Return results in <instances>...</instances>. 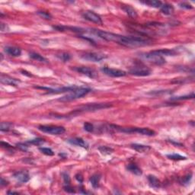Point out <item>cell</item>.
Instances as JSON below:
<instances>
[{
    "instance_id": "44",
    "label": "cell",
    "mask_w": 195,
    "mask_h": 195,
    "mask_svg": "<svg viewBox=\"0 0 195 195\" xmlns=\"http://www.w3.org/2000/svg\"><path fill=\"white\" fill-rule=\"evenodd\" d=\"M21 73L23 75H26V76H32L31 74H28V73H27L26 71H21Z\"/></svg>"
},
{
    "instance_id": "13",
    "label": "cell",
    "mask_w": 195,
    "mask_h": 195,
    "mask_svg": "<svg viewBox=\"0 0 195 195\" xmlns=\"http://www.w3.org/2000/svg\"><path fill=\"white\" fill-rule=\"evenodd\" d=\"M0 82L2 84L12 85V86H17L18 83H20L19 80L3 74H2L1 77H0Z\"/></svg>"
},
{
    "instance_id": "24",
    "label": "cell",
    "mask_w": 195,
    "mask_h": 195,
    "mask_svg": "<svg viewBox=\"0 0 195 195\" xmlns=\"http://www.w3.org/2000/svg\"><path fill=\"white\" fill-rule=\"evenodd\" d=\"M143 4L147 5V6H150V7L153 8H161V6H162L163 3L161 1H157V0H147V1L141 2Z\"/></svg>"
},
{
    "instance_id": "43",
    "label": "cell",
    "mask_w": 195,
    "mask_h": 195,
    "mask_svg": "<svg viewBox=\"0 0 195 195\" xmlns=\"http://www.w3.org/2000/svg\"><path fill=\"white\" fill-rule=\"evenodd\" d=\"M7 194H19V193L18 192H16V191H8L7 192Z\"/></svg>"
},
{
    "instance_id": "22",
    "label": "cell",
    "mask_w": 195,
    "mask_h": 195,
    "mask_svg": "<svg viewBox=\"0 0 195 195\" xmlns=\"http://www.w3.org/2000/svg\"><path fill=\"white\" fill-rule=\"evenodd\" d=\"M100 180H101V174H95L92 176H91L89 181L92 187H93L94 188H99Z\"/></svg>"
},
{
    "instance_id": "42",
    "label": "cell",
    "mask_w": 195,
    "mask_h": 195,
    "mask_svg": "<svg viewBox=\"0 0 195 195\" xmlns=\"http://www.w3.org/2000/svg\"><path fill=\"white\" fill-rule=\"evenodd\" d=\"M0 184H1L2 187H4V186H6L8 184V181L6 180H5L3 178H1V182H0Z\"/></svg>"
},
{
    "instance_id": "21",
    "label": "cell",
    "mask_w": 195,
    "mask_h": 195,
    "mask_svg": "<svg viewBox=\"0 0 195 195\" xmlns=\"http://www.w3.org/2000/svg\"><path fill=\"white\" fill-rule=\"evenodd\" d=\"M123 10L126 13L128 16H130L132 18H136L137 17V12L136 10L131 6H123Z\"/></svg>"
},
{
    "instance_id": "5",
    "label": "cell",
    "mask_w": 195,
    "mask_h": 195,
    "mask_svg": "<svg viewBox=\"0 0 195 195\" xmlns=\"http://www.w3.org/2000/svg\"><path fill=\"white\" fill-rule=\"evenodd\" d=\"M141 56L148 62L153 63L155 65H158V66H162L165 63V59L163 56L154 54L152 51H150V53L141 54Z\"/></svg>"
},
{
    "instance_id": "7",
    "label": "cell",
    "mask_w": 195,
    "mask_h": 195,
    "mask_svg": "<svg viewBox=\"0 0 195 195\" xmlns=\"http://www.w3.org/2000/svg\"><path fill=\"white\" fill-rule=\"evenodd\" d=\"M81 57L83 59H85L87 61H90V62H100L102 59H105L106 56L103 54H100V53H95V52H87L83 54L81 56Z\"/></svg>"
},
{
    "instance_id": "25",
    "label": "cell",
    "mask_w": 195,
    "mask_h": 195,
    "mask_svg": "<svg viewBox=\"0 0 195 195\" xmlns=\"http://www.w3.org/2000/svg\"><path fill=\"white\" fill-rule=\"evenodd\" d=\"M13 124L10 122H2L0 124V131L2 132H8L12 128Z\"/></svg>"
},
{
    "instance_id": "17",
    "label": "cell",
    "mask_w": 195,
    "mask_h": 195,
    "mask_svg": "<svg viewBox=\"0 0 195 195\" xmlns=\"http://www.w3.org/2000/svg\"><path fill=\"white\" fill-rule=\"evenodd\" d=\"M5 52L12 56H19L21 54V50L17 47H5Z\"/></svg>"
},
{
    "instance_id": "2",
    "label": "cell",
    "mask_w": 195,
    "mask_h": 195,
    "mask_svg": "<svg viewBox=\"0 0 195 195\" xmlns=\"http://www.w3.org/2000/svg\"><path fill=\"white\" fill-rule=\"evenodd\" d=\"M112 105L108 103H92V104H88L81 107H78V109H75L73 112L70 114V115H78V114H81L83 112H95V111L101 110V109H105L108 108V107H112Z\"/></svg>"
},
{
    "instance_id": "3",
    "label": "cell",
    "mask_w": 195,
    "mask_h": 195,
    "mask_svg": "<svg viewBox=\"0 0 195 195\" xmlns=\"http://www.w3.org/2000/svg\"><path fill=\"white\" fill-rule=\"evenodd\" d=\"M38 130L43 133L51 135H61L66 132V129L63 126L54 125H40L38 126Z\"/></svg>"
},
{
    "instance_id": "40",
    "label": "cell",
    "mask_w": 195,
    "mask_h": 195,
    "mask_svg": "<svg viewBox=\"0 0 195 195\" xmlns=\"http://www.w3.org/2000/svg\"><path fill=\"white\" fill-rule=\"evenodd\" d=\"M75 177H76V179L79 183H81V184H82V183L83 182V175H82L81 174H79V173L76 174Z\"/></svg>"
},
{
    "instance_id": "16",
    "label": "cell",
    "mask_w": 195,
    "mask_h": 195,
    "mask_svg": "<svg viewBox=\"0 0 195 195\" xmlns=\"http://www.w3.org/2000/svg\"><path fill=\"white\" fill-rule=\"evenodd\" d=\"M126 170L128 172H131V173L135 174V175H137V176H140L143 174V171L141 170V169L136 165V164H133V163H131V164H128L126 167Z\"/></svg>"
},
{
    "instance_id": "14",
    "label": "cell",
    "mask_w": 195,
    "mask_h": 195,
    "mask_svg": "<svg viewBox=\"0 0 195 195\" xmlns=\"http://www.w3.org/2000/svg\"><path fill=\"white\" fill-rule=\"evenodd\" d=\"M67 141L72 145H75V146L83 147V148L84 149L88 148V144L83 139V138H80V137L72 138V139L68 140Z\"/></svg>"
},
{
    "instance_id": "28",
    "label": "cell",
    "mask_w": 195,
    "mask_h": 195,
    "mask_svg": "<svg viewBox=\"0 0 195 195\" xmlns=\"http://www.w3.org/2000/svg\"><path fill=\"white\" fill-rule=\"evenodd\" d=\"M98 150L100 151V153L104 155H111V154L114 152V150H113L112 148H111V147H108V146H100L98 148Z\"/></svg>"
},
{
    "instance_id": "18",
    "label": "cell",
    "mask_w": 195,
    "mask_h": 195,
    "mask_svg": "<svg viewBox=\"0 0 195 195\" xmlns=\"http://www.w3.org/2000/svg\"><path fill=\"white\" fill-rule=\"evenodd\" d=\"M131 146L133 150H135V151L138 152V153H147V152L150 151V150H151V147H150V146L137 144V143H133V144L131 145Z\"/></svg>"
},
{
    "instance_id": "20",
    "label": "cell",
    "mask_w": 195,
    "mask_h": 195,
    "mask_svg": "<svg viewBox=\"0 0 195 195\" xmlns=\"http://www.w3.org/2000/svg\"><path fill=\"white\" fill-rule=\"evenodd\" d=\"M147 179H148L149 183H150V185L151 186L152 188H159L160 187L161 185L160 181L159 180L155 175L150 174V175H148V177H147Z\"/></svg>"
},
{
    "instance_id": "10",
    "label": "cell",
    "mask_w": 195,
    "mask_h": 195,
    "mask_svg": "<svg viewBox=\"0 0 195 195\" xmlns=\"http://www.w3.org/2000/svg\"><path fill=\"white\" fill-rule=\"evenodd\" d=\"M37 88H40V89L47 90L49 93L56 94V93H63V92H69L71 91L76 89L77 86H69V87H63V88H47V87H36Z\"/></svg>"
},
{
    "instance_id": "29",
    "label": "cell",
    "mask_w": 195,
    "mask_h": 195,
    "mask_svg": "<svg viewBox=\"0 0 195 195\" xmlns=\"http://www.w3.org/2000/svg\"><path fill=\"white\" fill-rule=\"evenodd\" d=\"M56 56H57V57L59 58L61 61H63V62H68V61L71 59V55L66 52L60 53V54H57Z\"/></svg>"
},
{
    "instance_id": "19",
    "label": "cell",
    "mask_w": 195,
    "mask_h": 195,
    "mask_svg": "<svg viewBox=\"0 0 195 195\" xmlns=\"http://www.w3.org/2000/svg\"><path fill=\"white\" fill-rule=\"evenodd\" d=\"M160 11L163 15H171L174 13V8L172 5L165 3V4H162V6H161Z\"/></svg>"
},
{
    "instance_id": "33",
    "label": "cell",
    "mask_w": 195,
    "mask_h": 195,
    "mask_svg": "<svg viewBox=\"0 0 195 195\" xmlns=\"http://www.w3.org/2000/svg\"><path fill=\"white\" fill-rule=\"evenodd\" d=\"M37 15H40V17H42L43 18L47 20H50L52 18V15L50 14L49 12H47L44 11H38L37 12Z\"/></svg>"
},
{
    "instance_id": "39",
    "label": "cell",
    "mask_w": 195,
    "mask_h": 195,
    "mask_svg": "<svg viewBox=\"0 0 195 195\" xmlns=\"http://www.w3.org/2000/svg\"><path fill=\"white\" fill-rule=\"evenodd\" d=\"M1 146L2 147H3V148L6 149V150H13V149H14V147L12 146V145L8 144V143H6V142L3 141L1 142Z\"/></svg>"
},
{
    "instance_id": "15",
    "label": "cell",
    "mask_w": 195,
    "mask_h": 195,
    "mask_svg": "<svg viewBox=\"0 0 195 195\" xmlns=\"http://www.w3.org/2000/svg\"><path fill=\"white\" fill-rule=\"evenodd\" d=\"M152 52L155 54H158L161 56H175L177 54L174 50H169V49H160L156 50H153Z\"/></svg>"
},
{
    "instance_id": "38",
    "label": "cell",
    "mask_w": 195,
    "mask_h": 195,
    "mask_svg": "<svg viewBox=\"0 0 195 195\" xmlns=\"http://www.w3.org/2000/svg\"><path fill=\"white\" fill-rule=\"evenodd\" d=\"M179 6H180V8H184V9H192L193 8L192 6L188 2H181L179 4Z\"/></svg>"
},
{
    "instance_id": "4",
    "label": "cell",
    "mask_w": 195,
    "mask_h": 195,
    "mask_svg": "<svg viewBox=\"0 0 195 195\" xmlns=\"http://www.w3.org/2000/svg\"><path fill=\"white\" fill-rule=\"evenodd\" d=\"M130 74L136 76H148L152 74V70L143 64H138L133 66L129 71Z\"/></svg>"
},
{
    "instance_id": "37",
    "label": "cell",
    "mask_w": 195,
    "mask_h": 195,
    "mask_svg": "<svg viewBox=\"0 0 195 195\" xmlns=\"http://www.w3.org/2000/svg\"><path fill=\"white\" fill-rule=\"evenodd\" d=\"M62 176L65 184H70V181H71V180H70L69 174H67L66 172H63V173H62Z\"/></svg>"
},
{
    "instance_id": "12",
    "label": "cell",
    "mask_w": 195,
    "mask_h": 195,
    "mask_svg": "<svg viewBox=\"0 0 195 195\" xmlns=\"http://www.w3.org/2000/svg\"><path fill=\"white\" fill-rule=\"evenodd\" d=\"M139 133V134L144 135V136H153L155 135V132L153 130H150L149 128L146 127H132L131 129V133Z\"/></svg>"
},
{
    "instance_id": "9",
    "label": "cell",
    "mask_w": 195,
    "mask_h": 195,
    "mask_svg": "<svg viewBox=\"0 0 195 195\" xmlns=\"http://www.w3.org/2000/svg\"><path fill=\"white\" fill-rule=\"evenodd\" d=\"M83 17L84 18V19L87 20L88 21L93 22V23L98 24V25H102L103 23L102 18H101L100 15H98L97 13L94 12L90 11V10L84 12L83 13Z\"/></svg>"
},
{
    "instance_id": "8",
    "label": "cell",
    "mask_w": 195,
    "mask_h": 195,
    "mask_svg": "<svg viewBox=\"0 0 195 195\" xmlns=\"http://www.w3.org/2000/svg\"><path fill=\"white\" fill-rule=\"evenodd\" d=\"M73 69L77 73H79L81 74L88 76V78H95L98 77L97 72L94 69L88 67V66H76Z\"/></svg>"
},
{
    "instance_id": "31",
    "label": "cell",
    "mask_w": 195,
    "mask_h": 195,
    "mask_svg": "<svg viewBox=\"0 0 195 195\" xmlns=\"http://www.w3.org/2000/svg\"><path fill=\"white\" fill-rule=\"evenodd\" d=\"M39 150H40V151L43 154H44V155H46L52 156V155H54V151H53V150L50 148H46V147H40V148H39Z\"/></svg>"
},
{
    "instance_id": "1",
    "label": "cell",
    "mask_w": 195,
    "mask_h": 195,
    "mask_svg": "<svg viewBox=\"0 0 195 195\" xmlns=\"http://www.w3.org/2000/svg\"><path fill=\"white\" fill-rule=\"evenodd\" d=\"M91 88H84V87H77L76 89L71 91L69 93L66 94L64 96L61 97L60 98L58 99L59 102H68L71 101L76 100V99L81 98L87 94H88L91 92Z\"/></svg>"
},
{
    "instance_id": "41",
    "label": "cell",
    "mask_w": 195,
    "mask_h": 195,
    "mask_svg": "<svg viewBox=\"0 0 195 195\" xmlns=\"http://www.w3.org/2000/svg\"><path fill=\"white\" fill-rule=\"evenodd\" d=\"M6 30H8L7 25H6V24H4V23H2L1 24V31L2 32H6L7 31Z\"/></svg>"
},
{
    "instance_id": "32",
    "label": "cell",
    "mask_w": 195,
    "mask_h": 195,
    "mask_svg": "<svg viewBox=\"0 0 195 195\" xmlns=\"http://www.w3.org/2000/svg\"><path fill=\"white\" fill-rule=\"evenodd\" d=\"M84 129H85V131H86L87 132L89 133H93L94 131H95L94 125L89 122H85V124H84Z\"/></svg>"
},
{
    "instance_id": "34",
    "label": "cell",
    "mask_w": 195,
    "mask_h": 195,
    "mask_svg": "<svg viewBox=\"0 0 195 195\" xmlns=\"http://www.w3.org/2000/svg\"><path fill=\"white\" fill-rule=\"evenodd\" d=\"M44 143V140L42 139V138H36V139H33L31 140H29V141L27 142V143H30V144H33V145H38L42 144V143Z\"/></svg>"
},
{
    "instance_id": "30",
    "label": "cell",
    "mask_w": 195,
    "mask_h": 195,
    "mask_svg": "<svg viewBox=\"0 0 195 195\" xmlns=\"http://www.w3.org/2000/svg\"><path fill=\"white\" fill-rule=\"evenodd\" d=\"M191 179H192V173H189L187 175L182 178V179L180 181V183L182 185H188L190 184V182H191Z\"/></svg>"
},
{
    "instance_id": "36",
    "label": "cell",
    "mask_w": 195,
    "mask_h": 195,
    "mask_svg": "<svg viewBox=\"0 0 195 195\" xmlns=\"http://www.w3.org/2000/svg\"><path fill=\"white\" fill-rule=\"evenodd\" d=\"M16 146H17V148H18L20 150H21V151L27 152L28 150V146H27L26 143H17Z\"/></svg>"
},
{
    "instance_id": "6",
    "label": "cell",
    "mask_w": 195,
    "mask_h": 195,
    "mask_svg": "<svg viewBox=\"0 0 195 195\" xmlns=\"http://www.w3.org/2000/svg\"><path fill=\"white\" fill-rule=\"evenodd\" d=\"M101 71L105 74L106 76L110 77H114V78H118V77H124L126 76L127 73L125 71L118 69H114V68L107 67V66H104L101 69Z\"/></svg>"
},
{
    "instance_id": "23",
    "label": "cell",
    "mask_w": 195,
    "mask_h": 195,
    "mask_svg": "<svg viewBox=\"0 0 195 195\" xmlns=\"http://www.w3.org/2000/svg\"><path fill=\"white\" fill-rule=\"evenodd\" d=\"M29 56H30L31 59H35V60L39 61V62L48 63V61H47V59H46L45 57H44L42 55H40V54H37V53L31 52L30 54H29Z\"/></svg>"
},
{
    "instance_id": "26",
    "label": "cell",
    "mask_w": 195,
    "mask_h": 195,
    "mask_svg": "<svg viewBox=\"0 0 195 195\" xmlns=\"http://www.w3.org/2000/svg\"><path fill=\"white\" fill-rule=\"evenodd\" d=\"M167 158L171 160L174 161H181V160H186L187 159V157L183 156V155H179L177 153H173V154H169V155H166Z\"/></svg>"
},
{
    "instance_id": "27",
    "label": "cell",
    "mask_w": 195,
    "mask_h": 195,
    "mask_svg": "<svg viewBox=\"0 0 195 195\" xmlns=\"http://www.w3.org/2000/svg\"><path fill=\"white\" fill-rule=\"evenodd\" d=\"M194 98V92H191V94L187 95H183V96H178L171 98L170 100L172 101H181V100H188V99H193Z\"/></svg>"
},
{
    "instance_id": "35",
    "label": "cell",
    "mask_w": 195,
    "mask_h": 195,
    "mask_svg": "<svg viewBox=\"0 0 195 195\" xmlns=\"http://www.w3.org/2000/svg\"><path fill=\"white\" fill-rule=\"evenodd\" d=\"M63 190H64L66 192L69 193V194H73V193H76L74 188L72 187L70 184H65L64 187H63Z\"/></svg>"
},
{
    "instance_id": "11",
    "label": "cell",
    "mask_w": 195,
    "mask_h": 195,
    "mask_svg": "<svg viewBox=\"0 0 195 195\" xmlns=\"http://www.w3.org/2000/svg\"><path fill=\"white\" fill-rule=\"evenodd\" d=\"M14 178L18 182L26 183L28 182L30 179V175L27 171H20V172H16L13 174Z\"/></svg>"
}]
</instances>
